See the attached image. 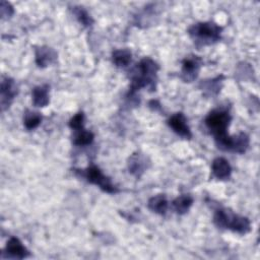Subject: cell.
Here are the masks:
<instances>
[{
	"label": "cell",
	"mask_w": 260,
	"mask_h": 260,
	"mask_svg": "<svg viewBox=\"0 0 260 260\" xmlns=\"http://www.w3.org/2000/svg\"><path fill=\"white\" fill-rule=\"evenodd\" d=\"M230 121V114L223 110L211 112L205 119L206 126L214 134L218 146L223 150H232L233 146V136H229L227 133Z\"/></svg>",
	"instance_id": "obj_1"
},
{
	"label": "cell",
	"mask_w": 260,
	"mask_h": 260,
	"mask_svg": "<svg viewBox=\"0 0 260 260\" xmlns=\"http://www.w3.org/2000/svg\"><path fill=\"white\" fill-rule=\"evenodd\" d=\"M159 66L149 58L142 59L134 69L132 75L131 91L135 92L141 88H154V80Z\"/></svg>",
	"instance_id": "obj_2"
},
{
	"label": "cell",
	"mask_w": 260,
	"mask_h": 260,
	"mask_svg": "<svg viewBox=\"0 0 260 260\" xmlns=\"http://www.w3.org/2000/svg\"><path fill=\"white\" fill-rule=\"evenodd\" d=\"M215 224L220 228H227L239 234H246L251 229L250 221L247 218L234 215L225 210H220L216 213Z\"/></svg>",
	"instance_id": "obj_3"
},
{
	"label": "cell",
	"mask_w": 260,
	"mask_h": 260,
	"mask_svg": "<svg viewBox=\"0 0 260 260\" xmlns=\"http://www.w3.org/2000/svg\"><path fill=\"white\" fill-rule=\"evenodd\" d=\"M222 29L215 23H200L189 30V34L202 44L217 42L221 38Z\"/></svg>",
	"instance_id": "obj_4"
},
{
	"label": "cell",
	"mask_w": 260,
	"mask_h": 260,
	"mask_svg": "<svg viewBox=\"0 0 260 260\" xmlns=\"http://www.w3.org/2000/svg\"><path fill=\"white\" fill-rule=\"evenodd\" d=\"M84 177L90 183L99 186L105 192L116 193L118 191V189L112 184L111 180L106 177L102 171L96 166H91L86 169L84 172Z\"/></svg>",
	"instance_id": "obj_5"
},
{
	"label": "cell",
	"mask_w": 260,
	"mask_h": 260,
	"mask_svg": "<svg viewBox=\"0 0 260 260\" xmlns=\"http://www.w3.org/2000/svg\"><path fill=\"white\" fill-rule=\"evenodd\" d=\"M170 127L174 130L177 134H179L182 137L190 138L191 137V131L189 126L187 125V121L185 116L182 113H177L173 115L169 121H168Z\"/></svg>",
	"instance_id": "obj_6"
},
{
	"label": "cell",
	"mask_w": 260,
	"mask_h": 260,
	"mask_svg": "<svg viewBox=\"0 0 260 260\" xmlns=\"http://www.w3.org/2000/svg\"><path fill=\"white\" fill-rule=\"evenodd\" d=\"M18 95V88L15 81L9 77H6L2 81V107L3 110L8 107L14 98Z\"/></svg>",
	"instance_id": "obj_7"
},
{
	"label": "cell",
	"mask_w": 260,
	"mask_h": 260,
	"mask_svg": "<svg viewBox=\"0 0 260 260\" xmlns=\"http://www.w3.org/2000/svg\"><path fill=\"white\" fill-rule=\"evenodd\" d=\"M201 61L198 57H189L183 61V68H182V77L185 81H192L194 80L199 72Z\"/></svg>",
	"instance_id": "obj_8"
},
{
	"label": "cell",
	"mask_w": 260,
	"mask_h": 260,
	"mask_svg": "<svg viewBox=\"0 0 260 260\" xmlns=\"http://www.w3.org/2000/svg\"><path fill=\"white\" fill-rule=\"evenodd\" d=\"M213 173L218 179H227L231 176L232 168L224 158H218L213 162Z\"/></svg>",
	"instance_id": "obj_9"
},
{
	"label": "cell",
	"mask_w": 260,
	"mask_h": 260,
	"mask_svg": "<svg viewBox=\"0 0 260 260\" xmlns=\"http://www.w3.org/2000/svg\"><path fill=\"white\" fill-rule=\"evenodd\" d=\"M7 252L10 255H12L16 258H20V259H23L29 255L28 250L25 248V246L22 244V242L18 238H15V237L11 238L10 241L8 242Z\"/></svg>",
	"instance_id": "obj_10"
},
{
	"label": "cell",
	"mask_w": 260,
	"mask_h": 260,
	"mask_svg": "<svg viewBox=\"0 0 260 260\" xmlns=\"http://www.w3.org/2000/svg\"><path fill=\"white\" fill-rule=\"evenodd\" d=\"M56 58V53L48 47H41L36 51V62L40 67H46Z\"/></svg>",
	"instance_id": "obj_11"
},
{
	"label": "cell",
	"mask_w": 260,
	"mask_h": 260,
	"mask_svg": "<svg viewBox=\"0 0 260 260\" xmlns=\"http://www.w3.org/2000/svg\"><path fill=\"white\" fill-rule=\"evenodd\" d=\"M33 103L36 107H45L49 103L48 85L37 86L33 90Z\"/></svg>",
	"instance_id": "obj_12"
},
{
	"label": "cell",
	"mask_w": 260,
	"mask_h": 260,
	"mask_svg": "<svg viewBox=\"0 0 260 260\" xmlns=\"http://www.w3.org/2000/svg\"><path fill=\"white\" fill-rule=\"evenodd\" d=\"M148 209L153 213L164 215L168 210V201L166 196L158 195L150 198L148 201Z\"/></svg>",
	"instance_id": "obj_13"
},
{
	"label": "cell",
	"mask_w": 260,
	"mask_h": 260,
	"mask_svg": "<svg viewBox=\"0 0 260 260\" xmlns=\"http://www.w3.org/2000/svg\"><path fill=\"white\" fill-rule=\"evenodd\" d=\"M192 203H193V199L189 195L179 196L178 198H176L174 201H173V205H174L175 211L179 215H183V214L187 213L189 211L190 206L192 205Z\"/></svg>",
	"instance_id": "obj_14"
},
{
	"label": "cell",
	"mask_w": 260,
	"mask_h": 260,
	"mask_svg": "<svg viewBox=\"0 0 260 260\" xmlns=\"http://www.w3.org/2000/svg\"><path fill=\"white\" fill-rule=\"evenodd\" d=\"M113 62L117 66H126L131 61V52L127 49H120L113 52Z\"/></svg>",
	"instance_id": "obj_15"
},
{
	"label": "cell",
	"mask_w": 260,
	"mask_h": 260,
	"mask_svg": "<svg viewBox=\"0 0 260 260\" xmlns=\"http://www.w3.org/2000/svg\"><path fill=\"white\" fill-rule=\"evenodd\" d=\"M94 140V134L90 131H86L84 129H80L77 131V133L74 136V144L79 146L89 145Z\"/></svg>",
	"instance_id": "obj_16"
},
{
	"label": "cell",
	"mask_w": 260,
	"mask_h": 260,
	"mask_svg": "<svg viewBox=\"0 0 260 260\" xmlns=\"http://www.w3.org/2000/svg\"><path fill=\"white\" fill-rule=\"evenodd\" d=\"M249 145V138L245 133H240L238 135L234 136L233 139V151L242 153L244 152Z\"/></svg>",
	"instance_id": "obj_17"
},
{
	"label": "cell",
	"mask_w": 260,
	"mask_h": 260,
	"mask_svg": "<svg viewBox=\"0 0 260 260\" xmlns=\"http://www.w3.org/2000/svg\"><path fill=\"white\" fill-rule=\"evenodd\" d=\"M42 121V116L37 112H27L25 116V126L27 129L32 130L37 128Z\"/></svg>",
	"instance_id": "obj_18"
},
{
	"label": "cell",
	"mask_w": 260,
	"mask_h": 260,
	"mask_svg": "<svg viewBox=\"0 0 260 260\" xmlns=\"http://www.w3.org/2000/svg\"><path fill=\"white\" fill-rule=\"evenodd\" d=\"M142 162L144 161L140 155L138 154L132 155L129 161V170L131 171V173L138 175V172H143L142 170L144 169V164Z\"/></svg>",
	"instance_id": "obj_19"
},
{
	"label": "cell",
	"mask_w": 260,
	"mask_h": 260,
	"mask_svg": "<svg viewBox=\"0 0 260 260\" xmlns=\"http://www.w3.org/2000/svg\"><path fill=\"white\" fill-rule=\"evenodd\" d=\"M74 14L76 16V18L78 19V21L84 25V26H91L93 21L91 19V17L89 16V14L86 13L84 10H82V8H75L74 10Z\"/></svg>",
	"instance_id": "obj_20"
},
{
	"label": "cell",
	"mask_w": 260,
	"mask_h": 260,
	"mask_svg": "<svg viewBox=\"0 0 260 260\" xmlns=\"http://www.w3.org/2000/svg\"><path fill=\"white\" fill-rule=\"evenodd\" d=\"M83 120H84L83 113H78L71 118V120L69 122V126L76 131L83 129Z\"/></svg>",
	"instance_id": "obj_21"
},
{
	"label": "cell",
	"mask_w": 260,
	"mask_h": 260,
	"mask_svg": "<svg viewBox=\"0 0 260 260\" xmlns=\"http://www.w3.org/2000/svg\"><path fill=\"white\" fill-rule=\"evenodd\" d=\"M14 14L12 6L6 2H2V16L4 19H9Z\"/></svg>",
	"instance_id": "obj_22"
}]
</instances>
